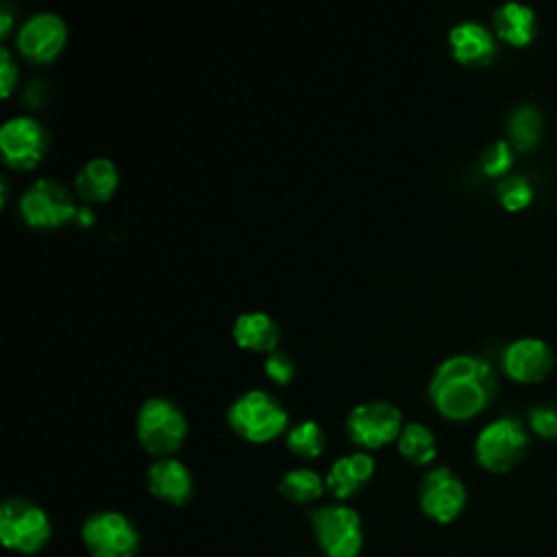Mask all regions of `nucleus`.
<instances>
[{"mask_svg": "<svg viewBox=\"0 0 557 557\" xmlns=\"http://www.w3.org/2000/svg\"><path fill=\"white\" fill-rule=\"evenodd\" d=\"M496 198L507 211H522L533 200V185L522 174H507L496 183Z\"/></svg>", "mask_w": 557, "mask_h": 557, "instance_id": "24", "label": "nucleus"}, {"mask_svg": "<svg viewBox=\"0 0 557 557\" xmlns=\"http://www.w3.org/2000/svg\"><path fill=\"white\" fill-rule=\"evenodd\" d=\"M496 394V374L479 355H450L435 368L429 383L433 407L448 420H468L481 413Z\"/></svg>", "mask_w": 557, "mask_h": 557, "instance_id": "1", "label": "nucleus"}, {"mask_svg": "<svg viewBox=\"0 0 557 557\" xmlns=\"http://www.w3.org/2000/svg\"><path fill=\"white\" fill-rule=\"evenodd\" d=\"M287 448L302 459H315L326 448V433L315 420H300L285 435Z\"/></svg>", "mask_w": 557, "mask_h": 557, "instance_id": "23", "label": "nucleus"}, {"mask_svg": "<svg viewBox=\"0 0 557 557\" xmlns=\"http://www.w3.org/2000/svg\"><path fill=\"white\" fill-rule=\"evenodd\" d=\"M466 485L463 481L446 466L431 468L424 472L418 485V503L422 513L437 522L448 524L459 518L466 507Z\"/></svg>", "mask_w": 557, "mask_h": 557, "instance_id": "10", "label": "nucleus"}, {"mask_svg": "<svg viewBox=\"0 0 557 557\" xmlns=\"http://www.w3.org/2000/svg\"><path fill=\"white\" fill-rule=\"evenodd\" d=\"M67 41V24L59 13L39 11L28 15L15 35V46L22 57L35 63L52 61Z\"/></svg>", "mask_w": 557, "mask_h": 557, "instance_id": "12", "label": "nucleus"}, {"mask_svg": "<svg viewBox=\"0 0 557 557\" xmlns=\"http://www.w3.org/2000/svg\"><path fill=\"white\" fill-rule=\"evenodd\" d=\"M70 189L50 176L35 178L20 196V215L33 228H57L76 215Z\"/></svg>", "mask_w": 557, "mask_h": 557, "instance_id": "9", "label": "nucleus"}, {"mask_svg": "<svg viewBox=\"0 0 557 557\" xmlns=\"http://www.w3.org/2000/svg\"><path fill=\"white\" fill-rule=\"evenodd\" d=\"M81 542L87 557H135L141 537L128 516L115 509H100L83 520Z\"/></svg>", "mask_w": 557, "mask_h": 557, "instance_id": "6", "label": "nucleus"}, {"mask_svg": "<svg viewBox=\"0 0 557 557\" xmlns=\"http://www.w3.org/2000/svg\"><path fill=\"white\" fill-rule=\"evenodd\" d=\"M120 174L111 159L94 157L81 165L74 178V191L89 202H102L113 196Z\"/></svg>", "mask_w": 557, "mask_h": 557, "instance_id": "19", "label": "nucleus"}, {"mask_svg": "<svg viewBox=\"0 0 557 557\" xmlns=\"http://www.w3.org/2000/svg\"><path fill=\"white\" fill-rule=\"evenodd\" d=\"M448 46L455 61L470 67L487 65L496 57L494 33L474 20H463L448 30Z\"/></svg>", "mask_w": 557, "mask_h": 557, "instance_id": "15", "label": "nucleus"}, {"mask_svg": "<svg viewBox=\"0 0 557 557\" xmlns=\"http://www.w3.org/2000/svg\"><path fill=\"white\" fill-rule=\"evenodd\" d=\"M398 453L413 466H426L437 455V442L433 431L422 422H407L396 440Z\"/></svg>", "mask_w": 557, "mask_h": 557, "instance_id": "21", "label": "nucleus"}, {"mask_svg": "<svg viewBox=\"0 0 557 557\" xmlns=\"http://www.w3.org/2000/svg\"><path fill=\"white\" fill-rule=\"evenodd\" d=\"M542 131H544L542 113L531 102H520L507 117L509 144L516 150H533L542 139Z\"/></svg>", "mask_w": 557, "mask_h": 557, "instance_id": "20", "label": "nucleus"}, {"mask_svg": "<svg viewBox=\"0 0 557 557\" xmlns=\"http://www.w3.org/2000/svg\"><path fill=\"white\" fill-rule=\"evenodd\" d=\"M0 150L9 165L30 170L48 150V131L33 115H13L0 128Z\"/></svg>", "mask_w": 557, "mask_h": 557, "instance_id": "11", "label": "nucleus"}, {"mask_svg": "<svg viewBox=\"0 0 557 557\" xmlns=\"http://www.w3.org/2000/svg\"><path fill=\"white\" fill-rule=\"evenodd\" d=\"M263 370H265V374L274 383L287 385L294 379V374H296V363H294V359L285 350L276 348V350L268 352V357L263 361Z\"/></svg>", "mask_w": 557, "mask_h": 557, "instance_id": "27", "label": "nucleus"}, {"mask_svg": "<svg viewBox=\"0 0 557 557\" xmlns=\"http://www.w3.org/2000/svg\"><path fill=\"white\" fill-rule=\"evenodd\" d=\"M52 537V522L44 507L24 498L11 496L0 505V542L7 550L20 555L39 553Z\"/></svg>", "mask_w": 557, "mask_h": 557, "instance_id": "5", "label": "nucleus"}, {"mask_svg": "<svg viewBox=\"0 0 557 557\" xmlns=\"http://www.w3.org/2000/svg\"><path fill=\"white\" fill-rule=\"evenodd\" d=\"M11 24H13V15H11V11H9V7H2V11H0V35H2V37H7V35H9Z\"/></svg>", "mask_w": 557, "mask_h": 557, "instance_id": "29", "label": "nucleus"}, {"mask_svg": "<svg viewBox=\"0 0 557 557\" xmlns=\"http://www.w3.org/2000/svg\"><path fill=\"white\" fill-rule=\"evenodd\" d=\"M500 363L509 379L518 383H537L550 374L555 355L550 344L540 337H518L505 346Z\"/></svg>", "mask_w": 557, "mask_h": 557, "instance_id": "13", "label": "nucleus"}, {"mask_svg": "<svg viewBox=\"0 0 557 557\" xmlns=\"http://www.w3.org/2000/svg\"><path fill=\"white\" fill-rule=\"evenodd\" d=\"M226 422L239 437L263 444L285 431L287 409L272 392L255 387L239 394L231 403L226 411Z\"/></svg>", "mask_w": 557, "mask_h": 557, "instance_id": "3", "label": "nucleus"}, {"mask_svg": "<svg viewBox=\"0 0 557 557\" xmlns=\"http://www.w3.org/2000/svg\"><path fill=\"white\" fill-rule=\"evenodd\" d=\"M146 485L157 500L170 507H183L194 496V474L176 457L154 459L146 470Z\"/></svg>", "mask_w": 557, "mask_h": 557, "instance_id": "14", "label": "nucleus"}, {"mask_svg": "<svg viewBox=\"0 0 557 557\" xmlns=\"http://www.w3.org/2000/svg\"><path fill=\"white\" fill-rule=\"evenodd\" d=\"M307 518L324 557H359L363 548V522L355 507L329 503L311 509Z\"/></svg>", "mask_w": 557, "mask_h": 557, "instance_id": "4", "label": "nucleus"}, {"mask_svg": "<svg viewBox=\"0 0 557 557\" xmlns=\"http://www.w3.org/2000/svg\"><path fill=\"white\" fill-rule=\"evenodd\" d=\"M374 468L376 463L370 453L366 450L346 453L331 463L324 476L326 492H331L337 498V503L348 500L363 490V485L372 479Z\"/></svg>", "mask_w": 557, "mask_h": 557, "instance_id": "16", "label": "nucleus"}, {"mask_svg": "<svg viewBox=\"0 0 557 557\" xmlns=\"http://www.w3.org/2000/svg\"><path fill=\"white\" fill-rule=\"evenodd\" d=\"M531 431L542 440H557V405L540 403L533 405L527 413Z\"/></svg>", "mask_w": 557, "mask_h": 557, "instance_id": "26", "label": "nucleus"}, {"mask_svg": "<svg viewBox=\"0 0 557 557\" xmlns=\"http://www.w3.org/2000/svg\"><path fill=\"white\" fill-rule=\"evenodd\" d=\"M135 433L141 448L154 459L174 457L185 442L187 418L172 398L150 396L137 409Z\"/></svg>", "mask_w": 557, "mask_h": 557, "instance_id": "2", "label": "nucleus"}, {"mask_svg": "<svg viewBox=\"0 0 557 557\" xmlns=\"http://www.w3.org/2000/svg\"><path fill=\"white\" fill-rule=\"evenodd\" d=\"M233 339L239 348L255 352H272L278 348L281 326L265 311H244L233 322Z\"/></svg>", "mask_w": 557, "mask_h": 557, "instance_id": "17", "label": "nucleus"}, {"mask_svg": "<svg viewBox=\"0 0 557 557\" xmlns=\"http://www.w3.org/2000/svg\"><path fill=\"white\" fill-rule=\"evenodd\" d=\"M513 165V146L507 139H496L487 144L481 152V170L487 176H507Z\"/></svg>", "mask_w": 557, "mask_h": 557, "instance_id": "25", "label": "nucleus"}, {"mask_svg": "<svg viewBox=\"0 0 557 557\" xmlns=\"http://www.w3.org/2000/svg\"><path fill=\"white\" fill-rule=\"evenodd\" d=\"M74 220H76L81 226H87V224H91V222H94L91 209H89V207H78V209H76V215H74Z\"/></svg>", "mask_w": 557, "mask_h": 557, "instance_id": "30", "label": "nucleus"}, {"mask_svg": "<svg viewBox=\"0 0 557 557\" xmlns=\"http://www.w3.org/2000/svg\"><path fill=\"white\" fill-rule=\"evenodd\" d=\"M492 24L496 35L511 46H527L537 33V15L524 2H503L492 13Z\"/></svg>", "mask_w": 557, "mask_h": 557, "instance_id": "18", "label": "nucleus"}, {"mask_svg": "<svg viewBox=\"0 0 557 557\" xmlns=\"http://www.w3.org/2000/svg\"><path fill=\"white\" fill-rule=\"evenodd\" d=\"M324 476H320L311 468H292L278 481V492L285 496V500L296 505H309L318 500L324 494Z\"/></svg>", "mask_w": 557, "mask_h": 557, "instance_id": "22", "label": "nucleus"}, {"mask_svg": "<svg viewBox=\"0 0 557 557\" xmlns=\"http://www.w3.org/2000/svg\"><path fill=\"white\" fill-rule=\"evenodd\" d=\"M17 83V65L9 52V48L0 50V94L7 98Z\"/></svg>", "mask_w": 557, "mask_h": 557, "instance_id": "28", "label": "nucleus"}, {"mask_svg": "<svg viewBox=\"0 0 557 557\" xmlns=\"http://www.w3.org/2000/svg\"><path fill=\"white\" fill-rule=\"evenodd\" d=\"M403 431V413L389 400H363L346 416V433L363 450L396 442Z\"/></svg>", "mask_w": 557, "mask_h": 557, "instance_id": "8", "label": "nucleus"}, {"mask_svg": "<svg viewBox=\"0 0 557 557\" xmlns=\"http://www.w3.org/2000/svg\"><path fill=\"white\" fill-rule=\"evenodd\" d=\"M529 450V433L516 418L503 416L487 422L474 440V457L490 472L513 470Z\"/></svg>", "mask_w": 557, "mask_h": 557, "instance_id": "7", "label": "nucleus"}]
</instances>
